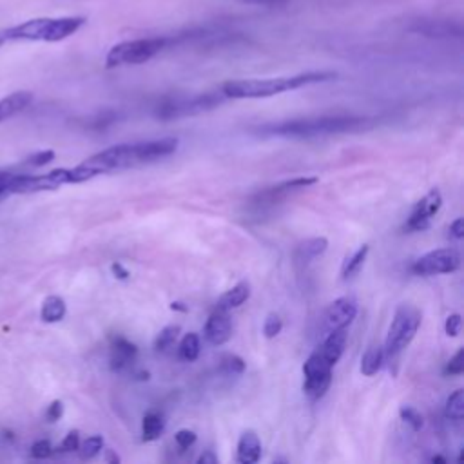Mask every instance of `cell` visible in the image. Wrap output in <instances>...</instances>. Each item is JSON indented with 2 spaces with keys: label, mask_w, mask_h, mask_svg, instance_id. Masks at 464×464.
I'll list each match as a JSON object with an SVG mask.
<instances>
[{
  "label": "cell",
  "mask_w": 464,
  "mask_h": 464,
  "mask_svg": "<svg viewBox=\"0 0 464 464\" xmlns=\"http://www.w3.org/2000/svg\"><path fill=\"white\" fill-rule=\"evenodd\" d=\"M330 384H332V374L321 375V377L305 379L303 390H305V393H307L310 399H321V397L327 393V390L330 388Z\"/></svg>",
  "instance_id": "24"
},
{
  "label": "cell",
  "mask_w": 464,
  "mask_h": 464,
  "mask_svg": "<svg viewBox=\"0 0 464 464\" xmlns=\"http://www.w3.org/2000/svg\"><path fill=\"white\" fill-rule=\"evenodd\" d=\"M225 100L222 91L216 93H205L191 99H173L162 102V106L156 111V117L160 120H175V118H185V117H194L205 111H211L218 108Z\"/></svg>",
  "instance_id": "7"
},
{
  "label": "cell",
  "mask_w": 464,
  "mask_h": 464,
  "mask_svg": "<svg viewBox=\"0 0 464 464\" xmlns=\"http://www.w3.org/2000/svg\"><path fill=\"white\" fill-rule=\"evenodd\" d=\"M444 413L448 419L451 421H462L464 417V390H455L448 401H446V408Z\"/></svg>",
  "instance_id": "26"
},
{
  "label": "cell",
  "mask_w": 464,
  "mask_h": 464,
  "mask_svg": "<svg viewBox=\"0 0 464 464\" xmlns=\"http://www.w3.org/2000/svg\"><path fill=\"white\" fill-rule=\"evenodd\" d=\"M222 370L225 374H232V375H238V374H243L245 372V361L236 355V354H227L222 357Z\"/></svg>",
  "instance_id": "30"
},
{
  "label": "cell",
  "mask_w": 464,
  "mask_h": 464,
  "mask_svg": "<svg viewBox=\"0 0 464 464\" xmlns=\"http://www.w3.org/2000/svg\"><path fill=\"white\" fill-rule=\"evenodd\" d=\"M421 321H422V316L415 307L401 305L395 310V316L388 328L386 341H384V354L390 357L399 355L413 341L421 327Z\"/></svg>",
  "instance_id": "6"
},
{
  "label": "cell",
  "mask_w": 464,
  "mask_h": 464,
  "mask_svg": "<svg viewBox=\"0 0 464 464\" xmlns=\"http://www.w3.org/2000/svg\"><path fill=\"white\" fill-rule=\"evenodd\" d=\"M173 39L167 37H153V39H137L126 41L113 46L106 57V68L115 70L120 66H138L146 64L162 53Z\"/></svg>",
  "instance_id": "5"
},
{
  "label": "cell",
  "mask_w": 464,
  "mask_h": 464,
  "mask_svg": "<svg viewBox=\"0 0 464 464\" xmlns=\"http://www.w3.org/2000/svg\"><path fill=\"white\" fill-rule=\"evenodd\" d=\"M198 464H218V457L209 450V451H205V453L200 455Z\"/></svg>",
  "instance_id": "43"
},
{
  "label": "cell",
  "mask_w": 464,
  "mask_h": 464,
  "mask_svg": "<svg viewBox=\"0 0 464 464\" xmlns=\"http://www.w3.org/2000/svg\"><path fill=\"white\" fill-rule=\"evenodd\" d=\"M450 232H451L455 238H462V236H464V220H462V218H457V220L450 225Z\"/></svg>",
  "instance_id": "42"
},
{
  "label": "cell",
  "mask_w": 464,
  "mask_h": 464,
  "mask_svg": "<svg viewBox=\"0 0 464 464\" xmlns=\"http://www.w3.org/2000/svg\"><path fill=\"white\" fill-rule=\"evenodd\" d=\"M337 75L332 71H308L294 77L279 79H247V80H229L222 84L220 91L225 99H269L287 91L301 90L312 84H323L336 80Z\"/></svg>",
  "instance_id": "2"
},
{
  "label": "cell",
  "mask_w": 464,
  "mask_h": 464,
  "mask_svg": "<svg viewBox=\"0 0 464 464\" xmlns=\"http://www.w3.org/2000/svg\"><path fill=\"white\" fill-rule=\"evenodd\" d=\"M102 448H104V437L102 435H91L79 446V451H80L82 459H93L102 451Z\"/></svg>",
  "instance_id": "29"
},
{
  "label": "cell",
  "mask_w": 464,
  "mask_h": 464,
  "mask_svg": "<svg viewBox=\"0 0 464 464\" xmlns=\"http://www.w3.org/2000/svg\"><path fill=\"white\" fill-rule=\"evenodd\" d=\"M86 24V17H39L0 30V48L12 43H62Z\"/></svg>",
  "instance_id": "3"
},
{
  "label": "cell",
  "mask_w": 464,
  "mask_h": 464,
  "mask_svg": "<svg viewBox=\"0 0 464 464\" xmlns=\"http://www.w3.org/2000/svg\"><path fill=\"white\" fill-rule=\"evenodd\" d=\"M251 298V285L247 281H240L236 287H232L231 290H227L220 299L216 308L222 310H232L241 307L247 299Z\"/></svg>",
  "instance_id": "19"
},
{
  "label": "cell",
  "mask_w": 464,
  "mask_h": 464,
  "mask_svg": "<svg viewBox=\"0 0 464 464\" xmlns=\"http://www.w3.org/2000/svg\"><path fill=\"white\" fill-rule=\"evenodd\" d=\"M464 372V348H459V352L448 361L446 374L450 375H460Z\"/></svg>",
  "instance_id": "33"
},
{
  "label": "cell",
  "mask_w": 464,
  "mask_h": 464,
  "mask_svg": "<svg viewBox=\"0 0 464 464\" xmlns=\"http://www.w3.org/2000/svg\"><path fill=\"white\" fill-rule=\"evenodd\" d=\"M180 330H182V328H180L178 325H169V327H166V328L158 334V337H156V341H155V350L160 352V354L169 352V350L176 345V339H178Z\"/></svg>",
  "instance_id": "25"
},
{
  "label": "cell",
  "mask_w": 464,
  "mask_h": 464,
  "mask_svg": "<svg viewBox=\"0 0 464 464\" xmlns=\"http://www.w3.org/2000/svg\"><path fill=\"white\" fill-rule=\"evenodd\" d=\"M357 316V301L352 296H343L336 299L323 316V328L328 332L337 328H346Z\"/></svg>",
  "instance_id": "10"
},
{
  "label": "cell",
  "mask_w": 464,
  "mask_h": 464,
  "mask_svg": "<svg viewBox=\"0 0 464 464\" xmlns=\"http://www.w3.org/2000/svg\"><path fill=\"white\" fill-rule=\"evenodd\" d=\"M460 267V256L455 249H437L421 256L413 265L412 272L417 276H437L450 274Z\"/></svg>",
  "instance_id": "8"
},
{
  "label": "cell",
  "mask_w": 464,
  "mask_h": 464,
  "mask_svg": "<svg viewBox=\"0 0 464 464\" xmlns=\"http://www.w3.org/2000/svg\"><path fill=\"white\" fill-rule=\"evenodd\" d=\"M10 178L12 173H0V200L10 196Z\"/></svg>",
  "instance_id": "41"
},
{
  "label": "cell",
  "mask_w": 464,
  "mask_h": 464,
  "mask_svg": "<svg viewBox=\"0 0 464 464\" xmlns=\"http://www.w3.org/2000/svg\"><path fill=\"white\" fill-rule=\"evenodd\" d=\"M383 361H384V348L379 345H372L361 359V374L366 377L375 375L381 370Z\"/></svg>",
  "instance_id": "22"
},
{
  "label": "cell",
  "mask_w": 464,
  "mask_h": 464,
  "mask_svg": "<svg viewBox=\"0 0 464 464\" xmlns=\"http://www.w3.org/2000/svg\"><path fill=\"white\" fill-rule=\"evenodd\" d=\"M111 270H113V274H115L118 279H128V278H129V272H128L120 263H113V265H111Z\"/></svg>",
  "instance_id": "44"
},
{
  "label": "cell",
  "mask_w": 464,
  "mask_h": 464,
  "mask_svg": "<svg viewBox=\"0 0 464 464\" xmlns=\"http://www.w3.org/2000/svg\"><path fill=\"white\" fill-rule=\"evenodd\" d=\"M68 308H66V301L59 296H50L44 299L43 303V310H41V319L44 323H59L64 319Z\"/></svg>",
  "instance_id": "21"
},
{
  "label": "cell",
  "mask_w": 464,
  "mask_h": 464,
  "mask_svg": "<svg viewBox=\"0 0 464 464\" xmlns=\"http://www.w3.org/2000/svg\"><path fill=\"white\" fill-rule=\"evenodd\" d=\"M166 430V417L164 413L156 412V410H151L146 413L144 417V422H142V437L144 440H156Z\"/></svg>",
  "instance_id": "20"
},
{
  "label": "cell",
  "mask_w": 464,
  "mask_h": 464,
  "mask_svg": "<svg viewBox=\"0 0 464 464\" xmlns=\"http://www.w3.org/2000/svg\"><path fill=\"white\" fill-rule=\"evenodd\" d=\"M442 205V196L437 189H431L421 202L415 204L404 229L406 231H413V232H419V231H426L430 227V222L431 218L439 213Z\"/></svg>",
  "instance_id": "9"
},
{
  "label": "cell",
  "mask_w": 464,
  "mask_h": 464,
  "mask_svg": "<svg viewBox=\"0 0 464 464\" xmlns=\"http://www.w3.org/2000/svg\"><path fill=\"white\" fill-rule=\"evenodd\" d=\"M346 339H348V332L346 328H337L328 332L327 339L316 348V352L332 366H336V363L341 359L345 346H346Z\"/></svg>",
  "instance_id": "14"
},
{
  "label": "cell",
  "mask_w": 464,
  "mask_h": 464,
  "mask_svg": "<svg viewBox=\"0 0 464 464\" xmlns=\"http://www.w3.org/2000/svg\"><path fill=\"white\" fill-rule=\"evenodd\" d=\"M328 249V240L327 238H310L299 243L294 251V261L298 265H308L316 258L323 256Z\"/></svg>",
  "instance_id": "16"
},
{
  "label": "cell",
  "mask_w": 464,
  "mask_h": 464,
  "mask_svg": "<svg viewBox=\"0 0 464 464\" xmlns=\"http://www.w3.org/2000/svg\"><path fill=\"white\" fill-rule=\"evenodd\" d=\"M261 457V440L256 431L247 430L238 440V462L254 464Z\"/></svg>",
  "instance_id": "17"
},
{
  "label": "cell",
  "mask_w": 464,
  "mask_h": 464,
  "mask_svg": "<svg viewBox=\"0 0 464 464\" xmlns=\"http://www.w3.org/2000/svg\"><path fill=\"white\" fill-rule=\"evenodd\" d=\"M370 126V120L365 117H314V118H298L287 120L281 124H272L261 129L265 135L274 137H290V138H314L325 135L354 133Z\"/></svg>",
  "instance_id": "4"
},
{
  "label": "cell",
  "mask_w": 464,
  "mask_h": 464,
  "mask_svg": "<svg viewBox=\"0 0 464 464\" xmlns=\"http://www.w3.org/2000/svg\"><path fill=\"white\" fill-rule=\"evenodd\" d=\"M171 308H173V310H182V312H185V310H187V307H184V303H178V301H176V303H173V305H171Z\"/></svg>",
  "instance_id": "46"
},
{
  "label": "cell",
  "mask_w": 464,
  "mask_h": 464,
  "mask_svg": "<svg viewBox=\"0 0 464 464\" xmlns=\"http://www.w3.org/2000/svg\"><path fill=\"white\" fill-rule=\"evenodd\" d=\"M196 433L193 431V430H180V431H176V435H175V440H176V444L182 448V450H189L194 442H196Z\"/></svg>",
  "instance_id": "35"
},
{
  "label": "cell",
  "mask_w": 464,
  "mask_h": 464,
  "mask_svg": "<svg viewBox=\"0 0 464 464\" xmlns=\"http://www.w3.org/2000/svg\"><path fill=\"white\" fill-rule=\"evenodd\" d=\"M399 415H401V419L406 422V424H410L415 431L417 430H421L422 428V424H424V419H422V415L413 408V406H401V410H399Z\"/></svg>",
  "instance_id": "31"
},
{
  "label": "cell",
  "mask_w": 464,
  "mask_h": 464,
  "mask_svg": "<svg viewBox=\"0 0 464 464\" xmlns=\"http://www.w3.org/2000/svg\"><path fill=\"white\" fill-rule=\"evenodd\" d=\"M317 184V178L316 176H305V178H294V180H289V182H283L279 185H274V187H269L261 193H258L254 196V202L258 205H272V204H278L281 202L283 198H287L289 194L296 193V191H303L310 185Z\"/></svg>",
  "instance_id": "11"
},
{
  "label": "cell",
  "mask_w": 464,
  "mask_h": 464,
  "mask_svg": "<svg viewBox=\"0 0 464 464\" xmlns=\"http://www.w3.org/2000/svg\"><path fill=\"white\" fill-rule=\"evenodd\" d=\"M460 325H462V319L459 314H451L448 316L446 319V325H444V330H446V336L450 337H457L459 332H460Z\"/></svg>",
  "instance_id": "37"
},
{
  "label": "cell",
  "mask_w": 464,
  "mask_h": 464,
  "mask_svg": "<svg viewBox=\"0 0 464 464\" xmlns=\"http://www.w3.org/2000/svg\"><path fill=\"white\" fill-rule=\"evenodd\" d=\"M62 413H64V404H62V401H53V402L50 404L48 412H46V417H48L50 422H57V421L62 417Z\"/></svg>",
  "instance_id": "40"
},
{
  "label": "cell",
  "mask_w": 464,
  "mask_h": 464,
  "mask_svg": "<svg viewBox=\"0 0 464 464\" xmlns=\"http://www.w3.org/2000/svg\"><path fill=\"white\" fill-rule=\"evenodd\" d=\"M178 144H180L178 138H162V140H153V142L122 144V146L109 147L102 153L93 155L80 166L73 167L71 182L84 184V182L93 180L106 173H113V171L162 160L166 156H171L178 149Z\"/></svg>",
  "instance_id": "1"
},
{
  "label": "cell",
  "mask_w": 464,
  "mask_h": 464,
  "mask_svg": "<svg viewBox=\"0 0 464 464\" xmlns=\"http://www.w3.org/2000/svg\"><path fill=\"white\" fill-rule=\"evenodd\" d=\"M240 3L249 6H260V8H281L289 5V0H240Z\"/></svg>",
  "instance_id": "36"
},
{
  "label": "cell",
  "mask_w": 464,
  "mask_h": 464,
  "mask_svg": "<svg viewBox=\"0 0 464 464\" xmlns=\"http://www.w3.org/2000/svg\"><path fill=\"white\" fill-rule=\"evenodd\" d=\"M415 32L431 37V39H440V37H460L462 30L459 24L453 23H442V21H422L417 24Z\"/></svg>",
  "instance_id": "18"
},
{
  "label": "cell",
  "mask_w": 464,
  "mask_h": 464,
  "mask_svg": "<svg viewBox=\"0 0 464 464\" xmlns=\"http://www.w3.org/2000/svg\"><path fill=\"white\" fill-rule=\"evenodd\" d=\"M33 102V93L30 91H17L0 100V122H5L24 109H28Z\"/></svg>",
  "instance_id": "15"
},
{
  "label": "cell",
  "mask_w": 464,
  "mask_h": 464,
  "mask_svg": "<svg viewBox=\"0 0 464 464\" xmlns=\"http://www.w3.org/2000/svg\"><path fill=\"white\" fill-rule=\"evenodd\" d=\"M368 245H363L359 251H355L346 261H345V265H343V272H341V276H343V279H348V278H352L354 274H357L359 270H361V267H363V263H365V260H366V256H368Z\"/></svg>",
  "instance_id": "27"
},
{
  "label": "cell",
  "mask_w": 464,
  "mask_h": 464,
  "mask_svg": "<svg viewBox=\"0 0 464 464\" xmlns=\"http://www.w3.org/2000/svg\"><path fill=\"white\" fill-rule=\"evenodd\" d=\"M137 355H138L137 345L131 343V341H128L126 337L117 336V337L111 341V357H109L111 370H115V372H124V370H128V368L133 366V363L137 361Z\"/></svg>",
  "instance_id": "13"
},
{
  "label": "cell",
  "mask_w": 464,
  "mask_h": 464,
  "mask_svg": "<svg viewBox=\"0 0 464 464\" xmlns=\"http://www.w3.org/2000/svg\"><path fill=\"white\" fill-rule=\"evenodd\" d=\"M431 462H442V464H444V462H446V459H444V457H440V455H433V457H431Z\"/></svg>",
  "instance_id": "47"
},
{
  "label": "cell",
  "mask_w": 464,
  "mask_h": 464,
  "mask_svg": "<svg viewBox=\"0 0 464 464\" xmlns=\"http://www.w3.org/2000/svg\"><path fill=\"white\" fill-rule=\"evenodd\" d=\"M180 357L184 359V361H196L198 359V355H200V337H198V334H194V332H191V334H187L184 339H182V343H180Z\"/></svg>",
  "instance_id": "28"
},
{
  "label": "cell",
  "mask_w": 464,
  "mask_h": 464,
  "mask_svg": "<svg viewBox=\"0 0 464 464\" xmlns=\"http://www.w3.org/2000/svg\"><path fill=\"white\" fill-rule=\"evenodd\" d=\"M53 158H55V153H53V151H43V153H39V155L28 158V164L33 166V167H43V166L50 164Z\"/></svg>",
  "instance_id": "39"
},
{
  "label": "cell",
  "mask_w": 464,
  "mask_h": 464,
  "mask_svg": "<svg viewBox=\"0 0 464 464\" xmlns=\"http://www.w3.org/2000/svg\"><path fill=\"white\" fill-rule=\"evenodd\" d=\"M53 453V446L48 439H41L32 446V457L35 459H48Z\"/></svg>",
  "instance_id": "34"
},
{
  "label": "cell",
  "mask_w": 464,
  "mask_h": 464,
  "mask_svg": "<svg viewBox=\"0 0 464 464\" xmlns=\"http://www.w3.org/2000/svg\"><path fill=\"white\" fill-rule=\"evenodd\" d=\"M231 336H232V321H231L229 310L216 308L205 323L207 341L214 346H220V345H225L231 339Z\"/></svg>",
  "instance_id": "12"
},
{
  "label": "cell",
  "mask_w": 464,
  "mask_h": 464,
  "mask_svg": "<svg viewBox=\"0 0 464 464\" xmlns=\"http://www.w3.org/2000/svg\"><path fill=\"white\" fill-rule=\"evenodd\" d=\"M79 446H80V433H79L77 430H73V431H70V433L66 435V439L62 440L61 450H62V451H77Z\"/></svg>",
  "instance_id": "38"
},
{
  "label": "cell",
  "mask_w": 464,
  "mask_h": 464,
  "mask_svg": "<svg viewBox=\"0 0 464 464\" xmlns=\"http://www.w3.org/2000/svg\"><path fill=\"white\" fill-rule=\"evenodd\" d=\"M106 460H108V462H113V464H118V462H120V457L115 455L113 450H108V451H106Z\"/></svg>",
  "instance_id": "45"
},
{
  "label": "cell",
  "mask_w": 464,
  "mask_h": 464,
  "mask_svg": "<svg viewBox=\"0 0 464 464\" xmlns=\"http://www.w3.org/2000/svg\"><path fill=\"white\" fill-rule=\"evenodd\" d=\"M281 328H283L281 317H279L278 314H269L267 319H265V325H263V334H265V337H269V339L276 337V336L281 332Z\"/></svg>",
  "instance_id": "32"
},
{
  "label": "cell",
  "mask_w": 464,
  "mask_h": 464,
  "mask_svg": "<svg viewBox=\"0 0 464 464\" xmlns=\"http://www.w3.org/2000/svg\"><path fill=\"white\" fill-rule=\"evenodd\" d=\"M332 368L334 366L330 363H327L317 352H314L303 365V374H305V379H312V377H321V375L332 374Z\"/></svg>",
  "instance_id": "23"
}]
</instances>
